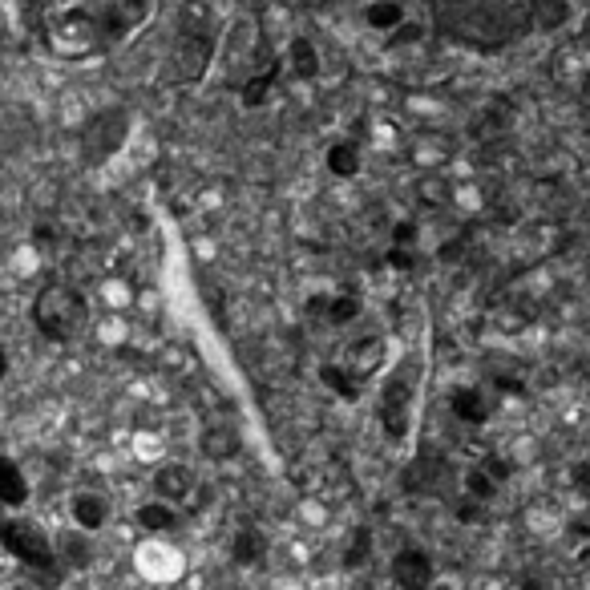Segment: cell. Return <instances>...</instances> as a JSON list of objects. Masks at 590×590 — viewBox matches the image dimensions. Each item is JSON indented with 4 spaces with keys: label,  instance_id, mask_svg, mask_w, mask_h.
<instances>
[{
    "label": "cell",
    "instance_id": "obj_27",
    "mask_svg": "<svg viewBox=\"0 0 590 590\" xmlns=\"http://www.w3.org/2000/svg\"><path fill=\"white\" fill-rule=\"evenodd\" d=\"M413 235H417V227H413V223H401V227H397V247H409Z\"/></svg>",
    "mask_w": 590,
    "mask_h": 590
},
{
    "label": "cell",
    "instance_id": "obj_17",
    "mask_svg": "<svg viewBox=\"0 0 590 590\" xmlns=\"http://www.w3.org/2000/svg\"><path fill=\"white\" fill-rule=\"evenodd\" d=\"M73 518L81 530H97L106 522V502L102 498H93V494H77L73 498Z\"/></svg>",
    "mask_w": 590,
    "mask_h": 590
},
{
    "label": "cell",
    "instance_id": "obj_3",
    "mask_svg": "<svg viewBox=\"0 0 590 590\" xmlns=\"http://www.w3.org/2000/svg\"><path fill=\"white\" fill-rule=\"evenodd\" d=\"M33 324L57 344L77 340L85 332V324H89V308L81 300V291L69 287V283H49L37 295V304H33Z\"/></svg>",
    "mask_w": 590,
    "mask_h": 590
},
{
    "label": "cell",
    "instance_id": "obj_24",
    "mask_svg": "<svg viewBox=\"0 0 590 590\" xmlns=\"http://www.w3.org/2000/svg\"><path fill=\"white\" fill-rule=\"evenodd\" d=\"M465 485H469V494H473L477 502H481V498H489V494H494V481H489L485 473H477V469H473V473L465 477Z\"/></svg>",
    "mask_w": 590,
    "mask_h": 590
},
{
    "label": "cell",
    "instance_id": "obj_26",
    "mask_svg": "<svg viewBox=\"0 0 590 590\" xmlns=\"http://www.w3.org/2000/svg\"><path fill=\"white\" fill-rule=\"evenodd\" d=\"M61 550H69V554H73V566H85V558H89V554H85V546H81L77 538H65V542H61Z\"/></svg>",
    "mask_w": 590,
    "mask_h": 590
},
{
    "label": "cell",
    "instance_id": "obj_10",
    "mask_svg": "<svg viewBox=\"0 0 590 590\" xmlns=\"http://www.w3.org/2000/svg\"><path fill=\"white\" fill-rule=\"evenodd\" d=\"M364 21L376 33H392V29L405 25V5L401 0H372V5L364 9Z\"/></svg>",
    "mask_w": 590,
    "mask_h": 590
},
{
    "label": "cell",
    "instance_id": "obj_20",
    "mask_svg": "<svg viewBox=\"0 0 590 590\" xmlns=\"http://www.w3.org/2000/svg\"><path fill=\"white\" fill-rule=\"evenodd\" d=\"M275 73H279V65L271 61L263 73H255V77L243 85V106H263V102H267V93H271V85H275Z\"/></svg>",
    "mask_w": 590,
    "mask_h": 590
},
{
    "label": "cell",
    "instance_id": "obj_29",
    "mask_svg": "<svg viewBox=\"0 0 590 590\" xmlns=\"http://www.w3.org/2000/svg\"><path fill=\"white\" fill-rule=\"evenodd\" d=\"M578 93H582V102H586V106H590V73H586V77H582V89H578Z\"/></svg>",
    "mask_w": 590,
    "mask_h": 590
},
{
    "label": "cell",
    "instance_id": "obj_12",
    "mask_svg": "<svg viewBox=\"0 0 590 590\" xmlns=\"http://www.w3.org/2000/svg\"><path fill=\"white\" fill-rule=\"evenodd\" d=\"M453 413L461 421H469V425H481V421H489V401L477 388H457L453 392Z\"/></svg>",
    "mask_w": 590,
    "mask_h": 590
},
{
    "label": "cell",
    "instance_id": "obj_21",
    "mask_svg": "<svg viewBox=\"0 0 590 590\" xmlns=\"http://www.w3.org/2000/svg\"><path fill=\"white\" fill-rule=\"evenodd\" d=\"M138 522H142L146 530H170V526H174V510L162 506V502H154V506L138 510Z\"/></svg>",
    "mask_w": 590,
    "mask_h": 590
},
{
    "label": "cell",
    "instance_id": "obj_14",
    "mask_svg": "<svg viewBox=\"0 0 590 590\" xmlns=\"http://www.w3.org/2000/svg\"><path fill=\"white\" fill-rule=\"evenodd\" d=\"M154 489H158V498H186L190 494V473L182 465H162L154 473Z\"/></svg>",
    "mask_w": 590,
    "mask_h": 590
},
{
    "label": "cell",
    "instance_id": "obj_15",
    "mask_svg": "<svg viewBox=\"0 0 590 590\" xmlns=\"http://www.w3.org/2000/svg\"><path fill=\"white\" fill-rule=\"evenodd\" d=\"M263 554H267V538H263L255 526H243V530L235 534V562L255 566V562H263Z\"/></svg>",
    "mask_w": 590,
    "mask_h": 590
},
{
    "label": "cell",
    "instance_id": "obj_4",
    "mask_svg": "<svg viewBox=\"0 0 590 590\" xmlns=\"http://www.w3.org/2000/svg\"><path fill=\"white\" fill-rule=\"evenodd\" d=\"M0 542H5L33 570H57L53 546H49V538L33 522H0Z\"/></svg>",
    "mask_w": 590,
    "mask_h": 590
},
{
    "label": "cell",
    "instance_id": "obj_19",
    "mask_svg": "<svg viewBox=\"0 0 590 590\" xmlns=\"http://www.w3.org/2000/svg\"><path fill=\"white\" fill-rule=\"evenodd\" d=\"M328 170L340 174V178H352V174L360 170V150H356L352 142H336V146L328 150Z\"/></svg>",
    "mask_w": 590,
    "mask_h": 590
},
{
    "label": "cell",
    "instance_id": "obj_23",
    "mask_svg": "<svg viewBox=\"0 0 590 590\" xmlns=\"http://www.w3.org/2000/svg\"><path fill=\"white\" fill-rule=\"evenodd\" d=\"M356 312H360V304L352 300V295H340V300H332V308H328V320L348 324V320H356Z\"/></svg>",
    "mask_w": 590,
    "mask_h": 590
},
{
    "label": "cell",
    "instance_id": "obj_7",
    "mask_svg": "<svg viewBox=\"0 0 590 590\" xmlns=\"http://www.w3.org/2000/svg\"><path fill=\"white\" fill-rule=\"evenodd\" d=\"M380 425L392 441H401L409 433V384L405 380H392L384 388V405H380Z\"/></svg>",
    "mask_w": 590,
    "mask_h": 590
},
{
    "label": "cell",
    "instance_id": "obj_6",
    "mask_svg": "<svg viewBox=\"0 0 590 590\" xmlns=\"http://www.w3.org/2000/svg\"><path fill=\"white\" fill-rule=\"evenodd\" d=\"M211 49H215V45H211L207 33L182 37L178 49H174V77H178V81H199L203 69H207V61H211Z\"/></svg>",
    "mask_w": 590,
    "mask_h": 590
},
{
    "label": "cell",
    "instance_id": "obj_22",
    "mask_svg": "<svg viewBox=\"0 0 590 590\" xmlns=\"http://www.w3.org/2000/svg\"><path fill=\"white\" fill-rule=\"evenodd\" d=\"M376 360H380V340H364L360 348H352V368L360 376H368L376 368Z\"/></svg>",
    "mask_w": 590,
    "mask_h": 590
},
{
    "label": "cell",
    "instance_id": "obj_11",
    "mask_svg": "<svg viewBox=\"0 0 590 590\" xmlns=\"http://www.w3.org/2000/svg\"><path fill=\"white\" fill-rule=\"evenodd\" d=\"M287 65H291L295 77H304V81L320 77V53H316V45L308 37H295L291 49H287Z\"/></svg>",
    "mask_w": 590,
    "mask_h": 590
},
{
    "label": "cell",
    "instance_id": "obj_5",
    "mask_svg": "<svg viewBox=\"0 0 590 590\" xmlns=\"http://www.w3.org/2000/svg\"><path fill=\"white\" fill-rule=\"evenodd\" d=\"M126 134H130L126 110H102V114H93L89 126H85V134H81V142H85V162L110 158V154L126 142Z\"/></svg>",
    "mask_w": 590,
    "mask_h": 590
},
{
    "label": "cell",
    "instance_id": "obj_9",
    "mask_svg": "<svg viewBox=\"0 0 590 590\" xmlns=\"http://www.w3.org/2000/svg\"><path fill=\"white\" fill-rule=\"evenodd\" d=\"M526 9H530V25L534 29H562L570 21V0H526Z\"/></svg>",
    "mask_w": 590,
    "mask_h": 590
},
{
    "label": "cell",
    "instance_id": "obj_30",
    "mask_svg": "<svg viewBox=\"0 0 590 590\" xmlns=\"http://www.w3.org/2000/svg\"><path fill=\"white\" fill-rule=\"evenodd\" d=\"M5 368H9V356H5V352H0V376H5Z\"/></svg>",
    "mask_w": 590,
    "mask_h": 590
},
{
    "label": "cell",
    "instance_id": "obj_8",
    "mask_svg": "<svg viewBox=\"0 0 590 590\" xmlns=\"http://www.w3.org/2000/svg\"><path fill=\"white\" fill-rule=\"evenodd\" d=\"M392 574H397V582L405 586V590H417V586H429V578H433V562H429V554L425 550H401L397 554V562H392Z\"/></svg>",
    "mask_w": 590,
    "mask_h": 590
},
{
    "label": "cell",
    "instance_id": "obj_28",
    "mask_svg": "<svg viewBox=\"0 0 590 590\" xmlns=\"http://www.w3.org/2000/svg\"><path fill=\"white\" fill-rule=\"evenodd\" d=\"M388 263H392V267H413V255H405V251H392V255H388Z\"/></svg>",
    "mask_w": 590,
    "mask_h": 590
},
{
    "label": "cell",
    "instance_id": "obj_2",
    "mask_svg": "<svg viewBox=\"0 0 590 590\" xmlns=\"http://www.w3.org/2000/svg\"><path fill=\"white\" fill-rule=\"evenodd\" d=\"M433 21L453 41L473 49H502L530 29V9L518 0H437Z\"/></svg>",
    "mask_w": 590,
    "mask_h": 590
},
{
    "label": "cell",
    "instance_id": "obj_1",
    "mask_svg": "<svg viewBox=\"0 0 590 590\" xmlns=\"http://www.w3.org/2000/svg\"><path fill=\"white\" fill-rule=\"evenodd\" d=\"M57 57H89L126 41L150 13V0H25Z\"/></svg>",
    "mask_w": 590,
    "mask_h": 590
},
{
    "label": "cell",
    "instance_id": "obj_18",
    "mask_svg": "<svg viewBox=\"0 0 590 590\" xmlns=\"http://www.w3.org/2000/svg\"><path fill=\"white\" fill-rule=\"evenodd\" d=\"M320 380H324L332 392H340L344 401H356V392H360V384L352 380V368H340V364H324V368H320Z\"/></svg>",
    "mask_w": 590,
    "mask_h": 590
},
{
    "label": "cell",
    "instance_id": "obj_25",
    "mask_svg": "<svg viewBox=\"0 0 590 590\" xmlns=\"http://www.w3.org/2000/svg\"><path fill=\"white\" fill-rule=\"evenodd\" d=\"M368 558V530H356V542L348 546V566H364Z\"/></svg>",
    "mask_w": 590,
    "mask_h": 590
},
{
    "label": "cell",
    "instance_id": "obj_32",
    "mask_svg": "<svg viewBox=\"0 0 590 590\" xmlns=\"http://www.w3.org/2000/svg\"><path fill=\"white\" fill-rule=\"evenodd\" d=\"M417 590H429V586H417Z\"/></svg>",
    "mask_w": 590,
    "mask_h": 590
},
{
    "label": "cell",
    "instance_id": "obj_16",
    "mask_svg": "<svg viewBox=\"0 0 590 590\" xmlns=\"http://www.w3.org/2000/svg\"><path fill=\"white\" fill-rule=\"evenodd\" d=\"M203 453L207 457H215V461H223V457H235L239 453V433L235 429H207L203 433Z\"/></svg>",
    "mask_w": 590,
    "mask_h": 590
},
{
    "label": "cell",
    "instance_id": "obj_31",
    "mask_svg": "<svg viewBox=\"0 0 590 590\" xmlns=\"http://www.w3.org/2000/svg\"><path fill=\"white\" fill-rule=\"evenodd\" d=\"M526 590H542V586H526Z\"/></svg>",
    "mask_w": 590,
    "mask_h": 590
},
{
    "label": "cell",
    "instance_id": "obj_13",
    "mask_svg": "<svg viewBox=\"0 0 590 590\" xmlns=\"http://www.w3.org/2000/svg\"><path fill=\"white\" fill-rule=\"evenodd\" d=\"M29 498V485L21 477V469L9 461V457H0V502H9V506H21Z\"/></svg>",
    "mask_w": 590,
    "mask_h": 590
}]
</instances>
